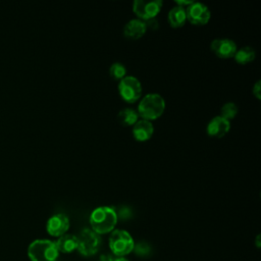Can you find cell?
<instances>
[{
    "label": "cell",
    "instance_id": "obj_23",
    "mask_svg": "<svg viewBox=\"0 0 261 261\" xmlns=\"http://www.w3.org/2000/svg\"><path fill=\"white\" fill-rule=\"evenodd\" d=\"M100 261H112V257L111 256H102Z\"/></svg>",
    "mask_w": 261,
    "mask_h": 261
},
{
    "label": "cell",
    "instance_id": "obj_11",
    "mask_svg": "<svg viewBox=\"0 0 261 261\" xmlns=\"http://www.w3.org/2000/svg\"><path fill=\"white\" fill-rule=\"evenodd\" d=\"M230 129L229 120L218 115L213 117L207 124V134L213 138H222Z\"/></svg>",
    "mask_w": 261,
    "mask_h": 261
},
{
    "label": "cell",
    "instance_id": "obj_12",
    "mask_svg": "<svg viewBox=\"0 0 261 261\" xmlns=\"http://www.w3.org/2000/svg\"><path fill=\"white\" fill-rule=\"evenodd\" d=\"M147 27L145 21L139 19V18H134L128 20L124 28H123V35L125 38L129 40H137L140 39L144 34L146 33Z\"/></svg>",
    "mask_w": 261,
    "mask_h": 261
},
{
    "label": "cell",
    "instance_id": "obj_17",
    "mask_svg": "<svg viewBox=\"0 0 261 261\" xmlns=\"http://www.w3.org/2000/svg\"><path fill=\"white\" fill-rule=\"evenodd\" d=\"M234 60L240 64H246L251 61H253L256 57V52L253 47L250 46H244L237 50V52L233 55Z\"/></svg>",
    "mask_w": 261,
    "mask_h": 261
},
{
    "label": "cell",
    "instance_id": "obj_9",
    "mask_svg": "<svg viewBox=\"0 0 261 261\" xmlns=\"http://www.w3.org/2000/svg\"><path fill=\"white\" fill-rule=\"evenodd\" d=\"M210 49L216 56L223 59L233 57L238 50L234 41L228 38L214 39L210 44Z\"/></svg>",
    "mask_w": 261,
    "mask_h": 261
},
{
    "label": "cell",
    "instance_id": "obj_22",
    "mask_svg": "<svg viewBox=\"0 0 261 261\" xmlns=\"http://www.w3.org/2000/svg\"><path fill=\"white\" fill-rule=\"evenodd\" d=\"M193 1H191V0H176V3H177V5L178 6H181V7H185L186 8V6H188V5H190L191 3H192Z\"/></svg>",
    "mask_w": 261,
    "mask_h": 261
},
{
    "label": "cell",
    "instance_id": "obj_8",
    "mask_svg": "<svg viewBox=\"0 0 261 261\" xmlns=\"http://www.w3.org/2000/svg\"><path fill=\"white\" fill-rule=\"evenodd\" d=\"M187 19L193 24H206L211 16L210 10L204 3L192 2L186 7Z\"/></svg>",
    "mask_w": 261,
    "mask_h": 261
},
{
    "label": "cell",
    "instance_id": "obj_16",
    "mask_svg": "<svg viewBox=\"0 0 261 261\" xmlns=\"http://www.w3.org/2000/svg\"><path fill=\"white\" fill-rule=\"evenodd\" d=\"M138 120H139L138 111L129 107L121 109L117 114V121L123 126L134 125Z\"/></svg>",
    "mask_w": 261,
    "mask_h": 261
},
{
    "label": "cell",
    "instance_id": "obj_21",
    "mask_svg": "<svg viewBox=\"0 0 261 261\" xmlns=\"http://www.w3.org/2000/svg\"><path fill=\"white\" fill-rule=\"evenodd\" d=\"M253 95L257 98L260 99L261 97V86H260V81H257L254 86H253Z\"/></svg>",
    "mask_w": 261,
    "mask_h": 261
},
{
    "label": "cell",
    "instance_id": "obj_1",
    "mask_svg": "<svg viewBox=\"0 0 261 261\" xmlns=\"http://www.w3.org/2000/svg\"><path fill=\"white\" fill-rule=\"evenodd\" d=\"M117 214L109 206H100L95 208L90 215V224L92 230L96 233L103 234L111 232L117 223Z\"/></svg>",
    "mask_w": 261,
    "mask_h": 261
},
{
    "label": "cell",
    "instance_id": "obj_24",
    "mask_svg": "<svg viewBox=\"0 0 261 261\" xmlns=\"http://www.w3.org/2000/svg\"><path fill=\"white\" fill-rule=\"evenodd\" d=\"M112 261H128V260L124 257H116V258H112Z\"/></svg>",
    "mask_w": 261,
    "mask_h": 261
},
{
    "label": "cell",
    "instance_id": "obj_18",
    "mask_svg": "<svg viewBox=\"0 0 261 261\" xmlns=\"http://www.w3.org/2000/svg\"><path fill=\"white\" fill-rule=\"evenodd\" d=\"M238 112H239L238 105L233 102H226L220 108V116H222L223 118H225L227 120L234 118L237 116Z\"/></svg>",
    "mask_w": 261,
    "mask_h": 261
},
{
    "label": "cell",
    "instance_id": "obj_3",
    "mask_svg": "<svg viewBox=\"0 0 261 261\" xmlns=\"http://www.w3.org/2000/svg\"><path fill=\"white\" fill-rule=\"evenodd\" d=\"M58 255L55 243L49 240H35L28 248L31 261H55Z\"/></svg>",
    "mask_w": 261,
    "mask_h": 261
},
{
    "label": "cell",
    "instance_id": "obj_20",
    "mask_svg": "<svg viewBox=\"0 0 261 261\" xmlns=\"http://www.w3.org/2000/svg\"><path fill=\"white\" fill-rule=\"evenodd\" d=\"M133 251H135L136 254H138L140 256H146V255H149V253H150V247L148 246V244L141 242L137 245L135 244Z\"/></svg>",
    "mask_w": 261,
    "mask_h": 261
},
{
    "label": "cell",
    "instance_id": "obj_6",
    "mask_svg": "<svg viewBox=\"0 0 261 261\" xmlns=\"http://www.w3.org/2000/svg\"><path fill=\"white\" fill-rule=\"evenodd\" d=\"M141 82L133 75H125L119 81L118 92L120 97L127 103L137 102L142 96Z\"/></svg>",
    "mask_w": 261,
    "mask_h": 261
},
{
    "label": "cell",
    "instance_id": "obj_5",
    "mask_svg": "<svg viewBox=\"0 0 261 261\" xmlns=\"http://www.w3.org/2000/svg\"><path fill=\"white\" fill-rule=\"evenodd\" d=\"M76 250L84 256H92L97 253L101 245V238L98 233L90 228H84L76 236Z\"/></svg>",
    "mask_w": 261,
    "mask_h": 261
},
{
    "label": "cell",
    "instance_id": "obj_25",
    "mask_svg": "<svg viewBox=\"0 0 261 261\" xmlns=\"http://www.w3.org/2000/svg\"><path fill=\"white\" fill-rule=\"evenodd\" d=\"M256 244H257V247L259 248L260 247V234H258L256 238Z\"/></svg>",
    "mask_w": 261,
    "mask_h": 261
},
{
    "label": "cell",
    "instance_id": "obj_7",
    "mask_svg": "<svg viewBox=\"0 0 261 261\" xmlns=\"http://www.w3.org/2000/svg\"><path fill=\"white\" fill-rule=\"evenodd\" d=\"M162 6L161 0H152V1H144V0H135L133 4V10L139 19L149 20L155 18V16L159 13Z\"/></svg>",
    "mask_w": 261,
    "mask_h": 261
},
{
    "label": "cell",
    "instance_id": "obj_2",
    "mask_svg": "<svg viewBox=\"0 0 261 261\" xmlns=\"http://www.w3.org/2000/svg\"><path fill=\"white\" fill-rule=\"evenodd\" d=\"M165 109V101L163 97L157 93L145 95L138 106V113L142 119L154 120L160 117Z\"/></svg>",
    "mask_w": 261,
    "mask_h": 261
},
{
    "label": "cell",
    "instance_id": "obj_4",
    "mask_svg": "<svg viewBox=\"0 0 261 261\" xmlns=\"http://www.w3.org/2000/svg\"><path fill=\"white\" fill-rule=\"evenodd\" d=\"M135 247L132 236L123 229H114L109 237V248L116 257H124L129 254Z\"/></svg>",
    "mask_w": 261,
    "mask_h": 261
},
{
    "label": "cell",
    "instance_id": "obj_13",
    "mask_svg": "<svg viewBox=\"0 0 261 261\" xmlns=\"http://www.w3.org/2000/svg\"><path fill=\"white\" fill-rule=\"evenodd\" d=\"M154 133V126L151 121L146 119H139L133 125V136L139 142L148 141Z\"/></svg>",
    "mask_w": 261,
    "mask_h": 261
},
{
    "label": "cell",
    "instance_id": "obj_14",
    "mask_svg": "<svg viewBox=\"0 0 261 261\" xmlns=\"http://www.w3.org/2000/svg\"><path fill=\"white\" fill-rule=\"evenodd\" d=\"M54 243L59 253H71L77 248V239L76 236L73 234L65 233L59 237V239Z\"/></svg>",
    "mask_w": 261,
    "mask_h": 261
},
{
    "label": "cell",
    "instance_id": "obj_15",
    "mask_svg": "<svg viewBox=\"0 0 261 261\" xmlns=\"http://www.w3.org/2000/svg\"><path fill=\"white\" fill-rule=\"evenodd\" d=\"M167 19L169 24L172 28H180L185 24L187 20V15H186V8L181 6H174L172 7L167 15Z\"/></svg>",
    "mask_w": 261,
    "mask_h": 261
},
{
    "label": "cell",
    "instance_id": "obj_10",
    "mask_svg": "<svg viewBox=\"0 0 261 261\" xmlns=\"http://www.w3.org/2000/svg\"><path fill=\"white\" fill-rule=\"evenodd\" d=\"M70 225L69 218L62 213L52 215L46 224L47 232L52 237H61L65 234Z\"/></svg>",
    "mask_w": 261,
    "mask_h": 261
},
{
    "label": "cell",
    "instance_id": "obj_19",
    "mask_svg": "<svg viewBox=\"0 0 261 261\" xmlns=\"http://www.w3.org/2000/svg\"><path fill=\"white\" fill-rule=\"evenodd\" d=\"M125 73H126V68L122 63L114 62L110 65L109 74L113 80L120 81L121 79H123L125 76Z\"/></svg>",
    "mask_w": 261,
    "mask_h": 261
}]
</instances>
